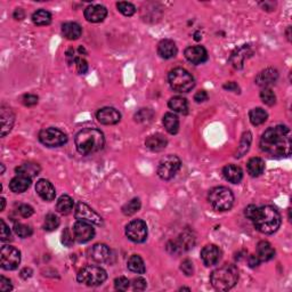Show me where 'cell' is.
<instances>
[{
    "instance_id": "1",
    "label": "cell",
    "mask_w": 292,
    "mask_h": 292,
    "mask_svg": "<svg viewBox=\"0 0 292 292\" xmlns=\"http://www.w3.org/2000/svg\"><path fill=\"white\" fill-rule=\"evenodd\" d=\"M291 146V132L287 125L268 128L260 138L261 151L275 158L289 157Z\"/></svg>"
},
{
    "instance_id": "2",
    "label": "cell",
    "mask_w": 292,
    "mask_h": 292,
    "mask_svg": "<svg viewBox=\"0 0 292 292\" xmlns=\"http://www.w3.org/2000/svg\"><path fill=\"white\" fill-rule=\"evenodd\" d=\"M77 150L83 155H90L104 147L105 138L103 132L95 128H86L76 135Z\"/></svg>"
},
{
    "instance_id": "3",
    "label": "cell",
    "mask_w": 292,
    "mask_h": 292,
    "mask_svg": "<svg viewBox=\"0 0 292 292\" xmlns=\"http://www.w3.org/2000/svg\"><path fill=\"white\" fill-rule=\"evenodd\" d=\"M257 230L263 234H273L280 229L281 215L276 208L271 206L258 207L256 216L252 219Z\"/></svg>"
},
{
    "instance_id": "4",
    "label": "cell",
    "mask_w": 292,
    "mask_h": 292,
    "mask_svg": "<svg viewBox=\"0 0 292 292\" xmlns=\"http://www.w3.org/2000/svg\"><path fill=\"white\" fill-rule=\"evenodd\" d=\"M239 281V270L235 265L225 264L217 268L210 275L211 285L218 291H229Z\"/></svg>"
},
{
    "instance_id": "5",
    "label": "cell",
    "mask_w": 292,
    "mask_h": 292,
    "mask_svg": "<svg viewBox=\"0 0 292 292\" xmlns=\"http://www.w3.org/2000/svg\"><path fill=\"white\" fill-rule=\"evenodd\" d=\"M168 81L171 89L177 93H188L195 86L194 78L192 74L182 67L171 70L168 74Z\"/></svg>"
},
{
    "instance_id": "6",
    "label": "cell",
    "mask_w": 292,
    "mask_h": 292,
    "mask_svg": "<svg viewBox=\"0 0 292 292\" xmlns=\"http://www.w3.org/2000/svg\"><path fill=\"white\" fill-rule=\"evenodd\" d=\"M208 201L217 211H227L233 207L234 195L229 188L218 186L209 192Z\"/></svg>"
},
{
    "instance_id": "7",
    "label": "cell",
    "mask_w": 292,
    "mask_h": 292,
    "mask_svg": "<svg viewBox=\"0 0 292 292\" xmlns=\"http://www.w3.org/2000/svg\"><path fill=\"white\" fill-rule=\"evenodd\" d=\"M107 274L105 270L100 266H86L81 268L77 275V280L88 287H97L103 284L106 280Z\"/></svg>"
},
{
    "instance_id": "8",
    "label": "cell",
    "mask_w": 292,
    "mask_h": 292,
    "mask_svg": "<svg viewBox=\"0 0 292 292\" xmlns=\"http://www.w3.org/2000/svg\"><path fill=\"white\" fill-rule=\"evenodd\" d=\"M182 167V161L177 155H167L162 158L158 166V176L164 181H169L177 174Z\"/></svg>"
},
{
    "instance_id": "9",
    "label": "cell",
    "mask_w": 292,
    "mask_h": 292,
    "mask_svg": "<svg viewBox=\"0 0 292 292\" xmlns=\"http://www.w3.org/2000/svg\"><path fill=\"white\" fill-rule=\"evenodd\" d=\"M39 141L47 147H60L67 142V136L60 129L52 127L39 132Z\"/></svg>"
},
{
    "instance_id": "10",
    "label": "cell",
    "mask_w": 292,
    "mask_h": 292,
    "mask_svg": "<svg viewBox=\"0 0 292 292\" xmlns=\"http://www.w3.org/2000/svg\"><path fill=\"white\" fill-rule=\"evenodd\" d=\"M21 263V252L12 246H5L0 251V265L5 271H14Z\"/></svg>"
},
{
    "instance_id": "11",
    "label": "cell",
    "mask_w": 292,
    "mask_h": 292,
    "mask_svg": "<svg viewBox=\"0 0 292 292\" xmlns=\"http://www.w3.org/2000/svg\"><path fill=\"white\" fill-rule=\"evenodd\" d=\"M125 235L135 243H143L147 239V225L144 220L135 219L125 226Z\"/></svg>"
},
{
    "instance_id": "12",
    "label": "cell",
    "mask_w": 292,
    "mask_h": 292,
    "mask_svg": "<svg viewBox=\"0 0 292 292\" xmlns=\"http://www.w3.org/2000/svg\"><path fill=\"white\" fill-rule=\"evenodd\" d=\"M194 243H195V237L193 236V234L189 232H184L178 236L177 240L169 242L167 246V249L170 253L177 254L189 250L191 248H193V246H194Z\"/></svg>"
},
{
    "instance_id": "13",
    "label": "cell",
    "mask_w": 292,
    "mask_h": 292,
    "mask_svg": "<svg viewBox=\"0 0 292 292\" xmlns=\"http://www.w3.org/2000/svg\"><path fill=\"white\" fill-rule=\"evenodd\" d=\"M74 216L78 220L81 222H86L90 224H95V225H102L103 224V219L98 215L96 211H94L89 206H87L86 203L79 202L76 206V210H74Z\"/></svg>"
},
{
    "instance_id": "14",
    "label": "cell",
    "mask_w": 292,
    "mask_h": 292,
    "mask_svg": "<svg viewBox=\"0 0 292 292\" xmlns=\"http://www.w3.org/2000/svg\"><path fill=\"white\" fill-rule=\"evenodd\" d=\"M73 235L78 242L86 243L88 241L94 239L95 229L90 223L78 220L73 225Z\"/></svg>"
},
{
    "instance_id": "15",
    "label": "cell",
    "mask_w": 292,
    "mask_h": 292,
    "mask_svg": "<svg viewBox=\"0 0 292 292\" xmlns=\"http://www.w3.org/2000/svg\"><path fill=\"white\" fill-rule=\"evenodd\" d=\"M222 258V251L215 244L206 246L201 251V259L206 266H213L219 263Z\"/></svg>"
},
{
    "instance_id": "16",
    "label": "cell",
    "mask_w": 292,
    "mask_h": 292,
    "mask_svg": "<svg viewBox=\"0 0 292 292\" xmlns=\"http://www.w3.org/2000/svg\"><path fill=\"white\" fill-rule=\"evenodd\" d=\"M185 57L192 64H202L208 60V52L203 46H192L185 49Z\"/></svg>"
},
{
    "instance_id": "17",
    "label": "cell",
    "mask_w": 292,
    "mask_h": 292,
    "mask_svg": "<svg viewBox=\"0 0 292 292\" xmlns=\"http://www.w3.org/2000/svg\"><path fill=\"white\" fill-rule=\"evenodd\" d=\"M96 118L102 125H115L121 120V114L114 107H103L97 112Z\"/></svg>"
},
{
    "instance_id": "18",
    "label": "cell",
    "mask_w": 292,
    "mask_h": 292,
    "mask_svg": "<svg viewBox=\"0 0 292 292\" xmlns=\"http://www.w3.org/2000/svg\"><path fill=\"white\" fill-rule=\"evenodd\" d=\"M107 16V9L102 5H90L84 9V19L88 22L100 23Z\"/></svg>"
},
{
    "instance_id": "19",
    "label": "cell",
    "mask_w": 292,
    "mask_h": 292,
    "mask_svg": "<svg viewBox=\"0 0 292 292\" xmlns=\"http://www.w3.org/2000/svg\"><path fill=\"white\" fill-rule=\"evenodd\" d=\"M36 192L45 201H53L56 196V191L52 183L47 179H39L36 184Z\"/></svg>"
},
{
    "instance_id": "20",
    "label": "cell",
    "mask_w": 292,
    "mask_h": 292,
    "mask_svg": "<svg viewBox=\"0 0 292 292\" xmlns=\"http://www.w3.org/2000/svg\"><path fill=\"white\" fill-rule=\"evenodd\" d=\"M88 252H89V257L91 259L100 264L106 263L111 257V250L108 249L106 244H102V243L95 244V246L90 248Z\"/></svg>"
},
{
    "instance_id": "21",
    "label": "cell",
    "mask_w": 292,
    "mask_h": 292,
    "mask_svg": "<svg viewBox=\"0 0 292 292\" xmlns=\"http://www.w3.org/2000/svg\"><path fill=\"white\" fill-rule=\"evenodd\" d=\"M252 55V50H251L249 45H243L240 48L235 49V52L230 56V63L235 69H242L243 63L246 59Z\"/></svg>"
},
{
    "instance_id": "22",
    "label": "cell",
    "mask_w": 292,
    "mask_h": 292,
    "mask_svg": "<svg viewBox=\"0 0 292 292\" xmlns=\"http://www.w3.org/2000/svg\"><path fill=\"white\" fill-rule=\"evenodd\" d=\"M168 141L162 134L150 135L145 141V145L148 150L153 152H160L167 147Z\"/></svg>"
},
{
    "instance_id": "23",
    "label": "cell",
    "mask_w": 292,
    "mask_h": 292,
    "mask_svg": "<svg viewBox=\"0 0 292 292\" xmlns=\"http://www.w3.org/2000/svg\"><path fill=\"white\" fill-rule=\"evenodd\" d=\"M177 46L176 43L172 42L170 39H165L161 40L158 45V54L160 55L162 59L165 60H169L172 59L177 55Z\"/></svg>"
},
{
    "instance_id": "24",
    "label": "cell",
    "mask_w": 292,
    "mask_h": 292,
    "mask_svg": "<svg viewBox=\"0 0 292 292\" xmlns=\"http://www.w3.org/2000/svg\"><path fill=\"white\" fill-rule=\"evenodd\" d=\"M278 73L275 69H271V67H268V69L261 71V72L258 74L256 78V83L258 86L268 88V86L275 83V81L277 80Z\"/></svg>"
},
{
    "instance_id": "25",
    "label": "cell",
    "mask_w": 292,
    "mask_h": 292,
    "mask_svg": "<svg viewBox=\"0 0 292 292\" xmlns=\"http://www.w3.org/2000/svg\"><path fill=\"white\" fill-rule=\"evenodd\" d=\"M0 117H1V136L4 137V136H6L11 131L15 121V115L11 108L2 106Z\"/></svg>"
},
{
    "instance_id": "26",
    "label": "cell",
    "mask_w": 292,
    "mask_h": 292,
    "mask_svg": "<svg viewBox=\"0 0 292 292\" xmlns=\"http://www.w3.org/2000/svg\"><path fill=\"white\" fill-rule=\"evenodd\" d=\"M31 179L32 178L28 177V176L18 174V176H15L11 183H9V188L14 193L25 192L30 188V185H31Z\"/></svg>"
},
{
    "instance_id": "27",
    "label": "cell",
    "mask_w": 292,
    "mask_h": 292,
    "mask_svg": "<svg viewBox=\"0 0 292 292\" xmlns=\"http://www.w3.org/2000/svg\"><path fill=\"white\" fill-rule=\"evenodd\" d=\"M223 175L226 181L232 183V184H239L243 178L242 169L235 165H227L226 167H224Z\"/></svg>"
},
{
    "instance_id": "28",
    "label": "cell",
    "mask_w": 292,
    "mask_h": 292,
    "mask_svg": "<svg viewBox=\"0 0 292 292\" xmlns=\"http://www.w3.org/2000/svg\"><path fill=\"white\" fill-rule=\"evenodd\" d=\"M256 256L259 258L260 261H268L274 258L275 250L270 242H267V241H261L257 246Z\"/></svg>"
},
{
    "instance_id": "29",
    "label": "cell",
    "mask_w": 292,
    "mask_h": 292,
    "mask_svg": "<svg viewBox=\"0 0 292 292\" xmlns=\"http://www.w3.org/2000/svg\"><path fill=\"white\" fill-rule=\"evenodd\" d=\"M62 33L66 39L77 40L81 37L83 29L76 22H66L62 25Z\"/></svg>"
},
{
    "instance_id": "30",
    "label": "cell",
    "mask_w": 292,
    "mask_h": 292,
    "mask_svg": "<svg viewBox=\"0 0 292 292\" xmlns=\"http://www.w3.org/2000/svg\"><path fill=\"white\" fill-rule=\"evenodd\" d=\"M247 170L251 177H259L265 170V162L261 158H251L247 164Z\"/></svg>"
},
{
    "instance_id": "31",
    "label": "cell",
    "mask_w": 292,
    "mask_h": 292,
    "mask_svg": "<svg viewBox=\"0 0 292 292\" xmlns=\"http://www.w3.org/2000/svg\"><path fill=\"white\" fill-rule=\"evenodd\" d=\"M162 122H164L166 130H167L169 134L171 135L177 134L179 130V119L177 115L174 113H170V112H169V113H166Z\"/></svg>"
},
{
    "instance_id": "32",
    "label": "cell",
    "mask_w": 292,
    "mask_h": 292,
    "mask_svg": "<svg viewBox=\"0 0 292 292\" xmlns=\"http://www.w3.org/2000/svg\"><path fill=\"white\" fill-rule=\"evenodd\" d=\"M168 106L170 110H172L174 112H177V113H182V114H186L188 110V101H186L184 97H181V96H176V97L170 98V101L168 102Z\"/></svg>"
},
{
    "instance_id": "33",
    "label": "cell",
    "mask_w": 292,
    "mask_h": 292,
    "mask_svg": "<svg viewBox=\"0 0 292 292\" xmlns=\"http://www.w3.org/2000/svg\"><path fill=\"white\" fill-rule=\"evenodd\" d=\"M40 170H42L40 166L38 164H35V162H26V164H23L20 166V167L16 168V172H18L19 175L28 176L30 178L39 175Z\"/></svg>"
},
{
    "instance_id": "34",
    "label": "cell",
    "mask_w": 292,
    "mask_h": 292,
    "mask_svg": "<svg viewBox=\"0 0 292 292\" xmlns=\"http://www.w3.org/2000/svg\"><path fill=\"white\" fill-rule=\"evenodd\" d=\"M73 209V200L69 195H62L57 200L56 210L61 215H69Z\"/></svg>"
},
{
    "instance_id": "35",
    "label": "cell",
    "mask_w": 292,
    "mask_h": 292,
    "mask_svg": "<svg viewBox=\"0 0 292 292\" xmlns=\"http://www.w3.org/2000/svg\"><path fill=\"white\" fill-rule=\"evenodd\" d=\"M128 268L129 271H131L132 273L136 274H144L146 271L144 260H143L138 254H132V256L129 258Z\"/></svg>"
},
{
    "instance_id": "36",
    "label": "cell",
    "mask_w": 292,
    "mask_h": 292,
    "mask_svg": "<svg viewBox=\"0 0 292 292\" xmlns=\"http://www.w3.org/2000/svg\"><path fill=\"white\" fill-rule=\"evenodd\" d=\"M32 21L36 25L39 26L48 25L52 22V14L46 9H39V11L33 13Z\"/></svg>"
},
{
    "instance_id": "37",
    "label": "cell",
    "mask_w": 292,
    "mask_h": 292,
    "mask_svg": "<svg viewBox=\"0 0 292 292\" xmlns=\"http://www.w3.org/2000/svg\"><path fill=\"white\" fill-rule=\"evenodd\" d=\"M267 118H268L267 112L265 111V110H263V108H261V107L252 108V110H251L250 113H249L250 122L253 125H263L264 122L267 120Z\"/></svg>"
},
{
    "instance_id": "38",
    "label": "cell",
    "mask_w": 292,
    "mask_h": 292,
    "mask_svg": "<svg viewBox=\"0 0 292 292\" xmlns=\"http://www.w3.org/2000/svg\"><path fill=\"white\" fill-rule=\"evenodd\" d=\"M251 141H252V136H251V132L247 131L244 132L242 136V139H241L240 146L237 147V151L235 153V158H241L243 157L244 154L249 151V147L251 145Z\"/></svg>"
},
{
    "instance_id": "39",
    "label": "cell",
    "mask_w": 292,
    "mask_h": 292,
    "mask_svg": "<svg viewBox=\"0 0 292 292\" xmlns=\"http://www.w3.org/2000/svg\"><path fill=\"white\" fill-rule=\"evenodd\" d=\"M141 200L139 199H132L130 201L125 203V205L122 207V212L125 213V216H131L139 211L141 209Z\"/></svg>"
},
{
    "instance_id": "40",
    "label": "cell",
    "mask_w": 292,
    "mask_h": 292,
    "mask_svg": "<svg viewBox=\"0 0 292 292\" xmlns=\"http://www.w3.org/2000/svg\"><path fill=\"white\" fill-rule=\"evenodd\" d=\"M60 226V218L54 213H48L45 217V223H43V229L47 232H52L55 230Z\"/></svg>"
},
{
    "instance_id": "41",
    "label": "cell",
    "mask_w": 292,
    "mask_h": 292,
    "mask_svg": "<svg viewBox=\"0 0 292 292\" xmlns=\"http://www.w3.org/2000/svg\"><path fill=\"white\" fill-rule=\"evenodd\" d=\"M260 98L265 104L268 105V106H273V105L276 103V96H275L274 91L270 89V88H264V89L260 91Z\"/></svg>"
},
{
    "instance_id": "42",
    "label": "cell",
    "mask_w": 292,
    "mask_h": 292,
    "mask_svg": "<svg viewBox=\"0 0 292 292\" xmlns=\"http://www.w3.org/2000/svg\"><path fill=\"white\" fill-rule=\"evenodd\" d=\"M117 7H118V11L120 12L121 14H124L125 16H132L136 12L135 6L132 5L131 2H128V1L118 2Z\"/></svg>"
},
{
    "instance_id": "43",
    "label": "cell",
    "mask_w": 292,
    "mask_h": 292,
    "mask_svg": "<svg viewBox=\"0 0 292 292\" xmlns=\"http://www.w3.org/2000/svg\"><path fill=\"white\" fill-rule=\"evenodd\" d=\"M14 230L15 233L18 234L20 237H22V239H26V237L31 236L33 230L30 226L28 225H24V224H21V223H16L14 225Z\"/></svg>"
},
{
    "instance_id": "44",
    "label": "cell",
    "mask_w": 292,
    "mask_h": 292,
    "mask_svg": "<svg viewBox=\"0 0 292 292\" xmlns=\"http://www.w3.org/2000/svg\"><path fill=\"white\" fill-rule=\"evenodd\" d=\"M129 285H130V282L127 277L125 276H120V277H117L114 280V287L117 289L118 291H125L128 290Z\"/></svg>"
},
{
    "instance_id": "45",
    "label": "cell",
    "mask_w": 292,
    "mask_h": 292,
    "mask_svg": "<svg viewBox=\"0 0 292 292\" xmlns=\"http://www.w3.org/2000/svg\"><path fill=\"white\" fill-rule=\"evenodd\" d=\"M0 226H1V229H0V240L2 242H6V241L11 239V229H9V227L5 223L4 219L0 220Z\"/></svg>"
},
{
    "instance_id": "46",
    "label": "cell",
    "mask_w": 292,
    "mask_h": 292,
    "mask_svg": "<svg viewBox=\"0 0 292 292\" xmlns=\"http://www.w3.org/2000/svg\"><path fill=\"white\" fill-rule=\"evenodd\" d=\"M74 242V235L71 233L70 229H65L62 233V243L66 247H71Z\"/></svg>"
},
{
    "instance_id": "47",
    "label": "cell",
    "mask_w": 292,
    "mask_h": 292,
    "mask_svg": "<svg viewBox=\"0 0 292 292\" xmlns=\"http://www.w3.org/2000/svg\"><path fill=\"white\" fill-rule=\"evenodd\" d=\"M19 213L23 218H29V217H31L35 213V210L29 205H21L19 207Z\"/></svg>"
},
{
    "instance_id": "48",
    "label": "cell",
    "mask_w": 292,
    "mask_h": 292,
    "mask_svg": "<svg viewBox=\"0 0 292 292\" xmlns=\"http://www.w3.org/2000/svg\"><path fill=\"white\" fill-rule=\"evenodd\" d=\"M181 270L186 276H191V275H193V271H194L193 263L189 259H185L181 265Z\"/></svg>"
},
{
    "instance_id": "49",
    "label": "cell",
    "mask_w": 292,
    "mask_h": 292,
    "mask_svg": "<svg viewBox=\"0 0 292 292\" xmlns=\"http://www.w3.org/2000/svg\"><path fill=\"white\" fill-rule=\"evenodd\" d=\"M22 103L24 104L25 106H35V105L38 104V97L32 94L24 95L22 98Z\"/></svg>"
},
{
    "instance_id": "50",
    "label": "cell",
    "mask_w": 292,
    "mask_h": 292,
    "mask_svg": "<svg viewBox=\"0 0 292 292\" xmlns=\"http://www.w3.org/2000/svg\"><path fill=\"white\" fill-rule=\"evenodd\" d=\"M76 66H77V71L80 74H86L88 72V63L81 57H78V60L76 61Z\"/></svg>"
},
{
    "instance_id": "51",
    "label": "cell",
    "mask_w": 292,
    "mask_h": 292,
    "mask_svg": "<svg viewBox=\"0 0 292 292\" xmlns=\"http://www.w3.org/2000/svg\"><path fill=\"white\" fill-rule=\"evenodd\" d=\"M13 290V285L11 280L6 278L5 276L0 277V291L2 292H8Z\"/></svg>"
},
{
    "instance_id": "52",
    "label": "cell",
    "mask_w": 292,
    "mask_h": 292,
    "mask_svg": "<svg viewBox=\"0 0 292 292\" xmlns=\"http://www.w3.org/2000/svg\"><path fill=\"white\" fill-rule=\"evenodd\" d=\"M132 288L135 291H143L146 288V281L143 277H137L132 281Z\"/></svg>"
},
{
    "instance_id": "53",
    "label": "cell",
    "mask_w": 292,
    "mask_h": 292,
    "mask_svg": "<svg viewBox=\"0 0 292 292\" xmlns=\"http://www.w3.org/2000/svg\"><path fill=\"white\" fill-rule=\"evenodd\" d=\"M207 100H208V94H207L206 90H200L194 95V101L196 103H202V102H206Z\"/></svg>"
},
{
    "instance_id": "54",
    "label": "cell",
    "mask_w": 292,
    "mask_h": 292,
    "mask_svg": "<svg viewBox=\"0 0 292 292\" xmlns=\"http://www.w3.org/2000/svg\"><path fill=\"white\" fill-rule=\"evenodd\" d=\"M257 209H258V207L253 206V205H250L249 207H247L246 212H244V213H246V216L248 217V218H249L250 220H252L254 218V216H256Z\"/></svg>"
},
{
    "instance_id": "55",
    "label": "cell",
    "mask_w": 292,
    "mask_h": 292,
    "mask_svg": "<svg viewBox=\"0 0 292 292\" xmlns=\"http://www.w3.org/2000/svg\"><path fill=\"white\" fill-rule=\"evenodd\" d=\"M224 89L234 91V93H240V87L237 86V83H234V81H230V83L224 84Z\"/></svg>"
},
{
    "instance_id": "56",
    "label": "cell",
    "mask_w": 292,
    "mask_h": 292,
    "mask_svg": "<svg viewBox=\"0 0 292 292\" xmlns=\"http://www.w3.org/2000/svg\"><path fill=\"white\" fill-rule=\"evenodd\" d=\"M260 263H261V261L259 260V258H258L256 256V254H251V256L249 257V265H250V267L254 268V267L259 266Z\"/></svg>"
},
{
    "instance_id": "57",
    "label": "cell",
    "mask_w": 292,
    "mask_h": 292,
    "mask_svg": "<svg viewBox=\"0 0 292 292\" xmlns=\"http://www.w3.org/2000/svg\"><path fill=\"white\" fill-rule=\"evenodd\" d=\"M5 206H6V200L4 198H1V208H0L1 211H4L5 210Z\"/></svg>"
},
{
    "instance_id": "58",
    "label": "cell",
    "mask_w": 292,
    "mask_h": 292,
    "mask_svg": "<svg viewBox=\"0 0 292 292\" xmlns=\"http://www.w3.org/2000/svg\"><path fill=\"white\" fill-rule=\"evenodd\" d=\"M5 172V167H4V165H1V174H4Z\"/></svg>"
}]
</instances>
